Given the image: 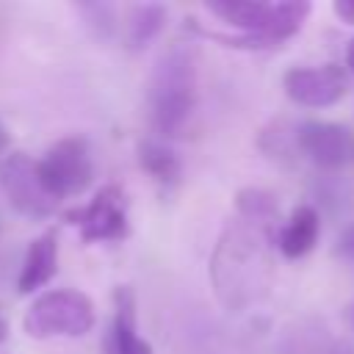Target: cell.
<instances>
[{"label": "cell", "mask_w": 354, "mask_h": 354, "mask_svg": "<svg viewBox=\"0 0 354 354\" xmlns=\"http://www.w3.org/2000/svg\"><path fill=\"white\" fill-rule=\"evenodd\" d=\"M277 238V221L254 218L238 213L235 221L227 224L224 235L210 260V274L218 299L227 307H246L257 299L260 290L268 288L271 257L268 249Z\"/></svg>", "instance_id": "cell-1"}, {"label": "cell", "mask_w": 354, "mask_h": 354, "mask_svg": "<svg viewBox=\"0 0 354 354\" xmlns=\"http://www.w3.org/2000/svg\"><path fill=\"white\" fill-rule=\"evenodd\" d=\"M149 122L158 138H183L191 127L199 100L196 53L188 44H171L155 61L149 77Z\"/></svg>", "instance_id": "cell-2"}, {"label": "cell", "mask_w": 354, "mask_h": 354, "mask_svg": "<svg viewBox=\"0 0 354 354\" xmlns=\"http://www.w3.org/2000/svg\"><path fill=\"white\" fill-rule=\"evenodd\" d=\"M207 11L224 25L235 28L238 36L224 39L232 47H271L301 30L310 3L304 0H216L207 3Z\"/></svg>", "instance_id": "cell-3"}, {"label": "cell", "mask_w": 354, "mask_h": 354, "mask_svg": "<svg viewBox=\"0 0 354 354\" xmlns=\"http://www.w3.org/2000/svg\"><path fill=\"white\" fill-rule=\"evenodd\" d=\"M94 304L83 290L75 288H53L39 293L25 315L22 329L28 337L50 340V337H83L94 329Z\"/></svg>", "instance_id": "cell-4"}, {"label": "cell", "mask_w": 354, "mask_h": 354, "mask_svg": "<svg viewBox=\"0 0 354 354\" xmlns=\"http://www.w3.org/2000/svg\"><path fill=\"white\" fill-rule=\"evenodd\" d=\"M39 177L44 188L61 202L66 196L83 194L94 180V160L86 138L69 136L55 141L39 160H36Z\"/></svg>", "instance_id": "cell-5"}, {"label": "cell", "mask_w": 354, "mask_h": 354, "mask_svg": "<svg viewBox=\"0 0 354 354\" xmlns=\"http://www.w3.org/2000/svg\"><path fill=\"white\" fill-rule=\"evenodd\" d=\"M0 191L25 218H47L58 207V199L44 188L39 177L36 160L25 152H11L0 160Z\"/></svg>", "instance_id": "cell-6"}, {"label": "cell", "mask_w": 354, "mask_h": 354, "mask_svg": "<svg viewBox=\"0 0 354 354\" xmlns=\"http://www.w3.org/2000/svg\"><path fill=\"white\" fill-rule=\"evenodd\" d=\"M66 221L77 227L86 243H108L127 238L130 221H127L124 191L119 185H102L86 205L69 210Z\"/></svg>", "instance_id": "cell-7"}, {"label": "cell", "mask_w": 354, "mask_h": 354, "mask_svg": "<svg viewBox=\"0 0 354 354\" xmlns=\"http://www.w3.org/2000/svg\"><path fill=\"white\" fill-rule=\"evenodd\" d=\"M282 88L290 102L301 108H329L348 91V75L340 64L290 66L282 75Z\"/></svg>", "instance_id": "cell-8"}, {"label": "cell", "mask_w": 354, "mask_h": 354, "mask_svg": "<svg viewBox=\"0 0 354 354\" xmlns=\"http://www.w3.org/2000/svg\"><path fill=\"white\" fill-rule=\"evenodd\" d=\"M299 152L324 171H337L354 158V136L337 122H301L293 130Z\"/></svg>", "instance_id": "cell-9"}, {"label": "cell", "mask_w": 354, "mask_h": 354, "mask_svg": "<svg viewBox=\"0 0 354 354\" xmlns=\"http://www.w3.org/2000/svg\"><path fill=\"white\" fill-rule=\"evenodd\" d=\"M111 354H152L147 337L138 335V315H136V296L127 285L113 290V318L108 332Z\"/></svg>", "instance_id": "cell-10"}, {"label": "cell", "mask_w": 354, "mask_h": 354, "mask_svg": "<svg viewBox=\"0 0 354 354\" xmlns=\"http://www.w3.org/2000/svg\"><path fill=\"white\" fill-rule=\"evenodd\" d=\"M318 235H321V216H318V210L313 205H299V207L290 210L285 224L277 227L274 246L288 260H296V257H304L318 243Z\"/></svg>", "instance_id": "cell-11"}, {"label": "cell", "mask_w": 354, "mask_h": 354, "mask_svg": "<svg viewBox=\"0 0 354 354\" xmlns=\"http://www.w3.org/2000/svg\"><path fill=\"white\" fill-rule=\"evenodd\" d=\"M58 271V235L41 232L39 238L30 241L22 266H19V277H17V288L19 293H33L39 288H44Z\"/></svg>", "instance_id": "cell-12"}, {"label": "cell", "mask_w": 354, "mask_h": 354, "mask_svg": "<svg viewBox=\"0 0 354 354\" xmlns=\"http://www.w3.org/2000/svg\"><path fill=\"white\" fill-rule=\"evenodd\" d=\"M163 22H166V8L158 6V3H138V6H130L124 11V41L130 50H141L147 47L160 30H163Z\"/></svg>", "instance_id": "cell-13"}, {"label": "cell", "mask_w": 354, "mask_h": 354, "mask_svg": "<svg viewBox=\"0 0 354 354\" xmlns=\"http://www.w3.org/2000/svg\"><path fill=\"white\" fill-rule=\"evenodd\" d=\"M138 163L141 169L160 185H174L180 180V158L163 138H147L138 144Z\"/></svg>", "instance_id": "cell-14"}, {"label": "cell", "mask_w": 354, "mask_h": 354, "mask_svg": "<svg viewBox=\"0 0 354 354\" xmlns=\"http://www.w3.org/2000/svg\"><path fill=\"white\" fill-rule=\"evenodd\" d=\"M279 354H354V351L346 343H337L329 335H324V329L321 332L315 329V332H299V335H293Z\"/></svg>", "instance_id": "cell-15"}, {"label": "cell", "mask_w": 354, "mask_h": 354, "mask_svg": "<svg viewBox=\"0 0 354 354\" xmlns=\"http://www.w3.org/2000/svg\"><path fill=\"white\" fill-rule=\"evenodd\" d=\"M80 11L88 17V25L97 28L100 36H108V33L113 30V8H111V6L88 3V6H80Z\"/></svg>", "instance_id": "cell-16"}, {"label": "cell", "mask_w": 354, "mask_h": 354, "mask_svg": "<svg viewBox=\"0 0 354 354\" xmlns=\"http://www.w3.org/2000/svg\"><path fill=\"white\" fill-rule=\"evenodd\" d=\"M332 11H335V17H337L340 22L354 25V0H335V3H332Z\"/></svg>", "instance_id": "cell-17"}, {"label": "cell", "mask_w": 354, "mask_h": 354, "mask_svg": "<svg viewBox=\"0 0 354 354\" xmlns=\"http://www.w3.org/2000/svg\"><path fill=\"white\" fill-rule=\"evenodd\" d=\"M340 252H346L348 257H354V224L340 235Z\"/></svg>", "instance_id": "cell-18"}, {"label": "cell", "mask_w": 354, "mask_h": 354, "mask_svg": "<svg viewBox=\"0 0 354 354\" xmlns=\"http://www.w3.org/2000/svg\"><path fill=\"white\" fill-rule=\"evenodd\" d=\"M6 149H8V130H6V124L0 122V160H3Z\"/></svg>", "instance_id": "cell-19"}, {"label": "cell", "mask_w": 354, "mask_h": 354, "mask_svg": "<svg viewBox=\"0 0 354 354\" xmlns=\"http://www.w3.org/2000/svg\"><path fill=\"white\" fill-rule=\"evenodd\" d=\"M346 66H348V72L354 75V39H351V44H348V50H346Z\"/></svg>", "instance_id": "cell-20"}, {"label": "cell", "mask_w": 354, "mask_h": 354, "mask_svg": "<svg viewBox=\"0 0 354 354\" xmlns=\"http://www.w3.org/2000/svg\"><path fill=\"white\" fill-rule=\"evenodd\" d=\"M6 337V324H3V315H0V340Z\"/></svg>", "instance_id": "cell-21"}]
</instances>
